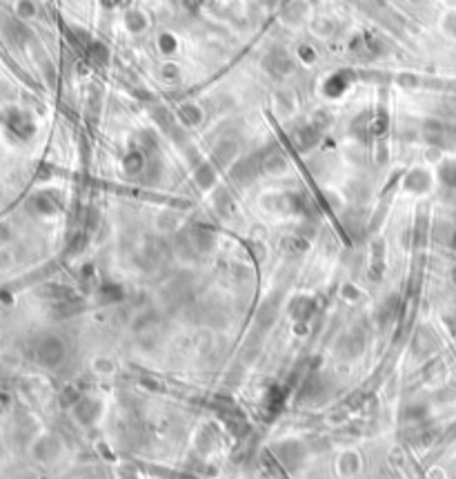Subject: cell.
Wrapping results in <instances>:
<instances>
[{
	"mask_svg": "<svg viewBox=\"0 0 456 479\" xmlns=\"http://www.w3.org/2000/svg\"><path fill=\"white\" fill-rule=\"evenodd\" d=\"M36 355H38V361L43 363V366L54 368V366H58V363L63 361V357H65V345H63V341L58 337H45L38 343Z\"/></svg>",
	"mask_w": 456,
	"mask_h": 479,
	"instance_id": "obj_1",
	"label": "cell"
},
{
	"mask_svg": "<svg viewBox=\"0 0 456 479\" xmlns=\"http://www.w3.org/2000/svg\"><path fill=\"white\" fill-rule=\"evenodd\" d=\"M267 68L274 74H285L292 70V58L287 56L285 49H274V52L267 56Z\"/></svg>",
	"mask_w": 456,
	"mask_h": 479,
	"instance_id": "obj_2",
	"label": "cell"
}]
</instances>
